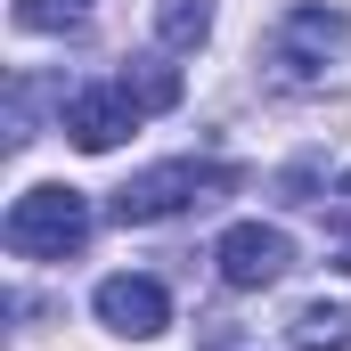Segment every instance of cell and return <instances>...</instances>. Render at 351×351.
Wrapping results in <instances>:
<instances>
[{
  "label": "cell",
  "mask_w": 351,
  "mask_h": 351,
  "mask_svg": "<svg viewBox=\"0 0 351 351\" xmlns=\"http://www.w3.org/2000/svg\"><path fill=\"white\" fill-rule=\"evenodd\" d=\"M237 164H196V156H172V164H156V172H131L114 188V221L131 229V221H172L188 204H213V196H229L237 188Z\"/></svg>",
  "instance_id": "1"
},
{
  "label": "cell",
  "mask_w": 351,
  "mask_h": 351,
  "mask_svg": "<svg viewBox=\"0 0 351 351\" xmlns=\"http://www.w3.org/2000/svg\"><path fill=\"white\" fill-rule=\"evenodd\" d=\"M0 237H8L16 262H66V254H82V237H90L82 188H25L8 204V229Z\"/></svg>",
  "instance_id": "2"
},
{
  "label": "cell",
  "mask_w": 351,
  "mask_h": 351,
  "mask_svg": "<svg viewBox=\"0 0 351 351\" xmlns=\"http://www.w3.org/2000/svg\"><path fill=\"white\" fill-rule=\"evenodd\" d=\"M351 41V25H343V8H327V0H302V8H286L278 16V33H269V66L286 74V82H311L335 49Z\"/></svg>",
  "instance_id": "3"
},
{
  "label": "cell",
  "mask_w": 351,
  "mask_h": 351,
  "mask_svg": "<svg viewBox=\"0 0 351 351\" xmlns=\"http://www.w3.org/2000/svg\"><path fill=\"white\" fill-rule=\"evenodd\" d=\"M213 269H221V286L262 294V286H278V278L294 269V237H286V229H269V221H237V229L213 245Z\"/></svg>",
  "instance_id": "4"
},
{
  "label": "cell",
  "mask_w": 351,
  "mask_h": 351,
  "mask_svg": "<svg viewBox=\"0 0 351 351\" xmlns=\"http://www.w3.org/2000/svg\"><path fill=\"white\" fill-rule=\"evenodd\" d=\"M139 114H147V106H139L123 82L74 90V98H66V139H74L82 156H106V147H123V139L139 131Z\"/></svg>",
  "instance_id": "5"
},
{
  "label": "cell",
  "mask_w": 351,
  "mask_h": 351,
  "mask_svg": "<svg viewBox=\"0 0 351 351\" xmlns=\"http://www.w3.org/2000/svg\"><path fill=\"white\" fill-rule=\"evenodd\" d=\"M90 302H98V327H114V335H131V343H156V335L172 327V294H164L156 278H131V269L106 278Z\"/></svg>",
  "instance_id": "6"
},
{
  "label": "cell",
  "mask_w": 351,
  "mask_h": 351,
  "mask_svg": "<svg viewBox=\"0 0 351 351\" xmlns=\"http://www.w3.org/2000/svg\"><path fill=\"white\" fill-rule=\"evenodd\" d=\"M286 343L294 351H351V311L343 302H302L286 319Z\"/></svg>",
  "instance_id": "7"
},
{
  "label": "cell",
  "mask_w": 351,
  "mask_h": 351,
  "mask_svg": "<svg viewBox=\"0 0 351 351\" xmlns=\"http://www.w3.org/2000/svg\"><path fill=\"white\" fill-rule=\"evenodd\" d=\"M156 33H164V49H196L213 33V0H164L156 8Z\"/></svg>",
  "instance_id": "8"
},
{
  "label": "cell",
  "mask_w": 351,
  "mask_h": 351,
  "mask_svg": "<svg viewBox=\"0 0 351 351\" xmlns=\"http://www.w3.org/2000/svg\"><path fill=\"white\" fill-rule=\"evenodd\" d=\"M123 90H131V98H139L147 114H164V106H180V74H172V66H156V58H139V66L123 74Z\"/></svg>",
  "instance_id": "9"
},
{
  "label": "cell",
  "mask_w": 351,
  "mask_h": 351,
  "mask_svg": "<svg viewBox=\"0 0 351 351\" xmlns=\"http://www.w3.org/2000/svg\"><path fill=\"white\" fill-rule=\"evenodd\" d=\"M16 25L25 33H74L82 25V0H16Z\"/></svg>",
  "instance_id": "10"
},
{
  "label": "cell",
  "mask_w": 351,
  "mask_h": 351,
  "mask_svg": "<svg viewBox=\"0 0 351 351\" xmlns=\"http://www.w3.org/2000/svg\"><path fill=\"white\" fill-rule=\"evenodd\" d=\"M204 351H245V343H237V335H229V327H221V335H213V343H204Z\"/></svg>",
  "instance_id": "11"
},
{
  "label": "cell",
  "mask_w": 351,
  "mask_h": 351,
  "mask_svg": "<svg viewBox=\"0 0 351 351\" xmlns=\"http://www.w3.org/2000/svg\"><path fill=\"white\" fill-rule=\"evenodd\" d=\"M343 196H351V172H343Z\"/></svg>",
  "instance_id": "12"
}]
</instances>
